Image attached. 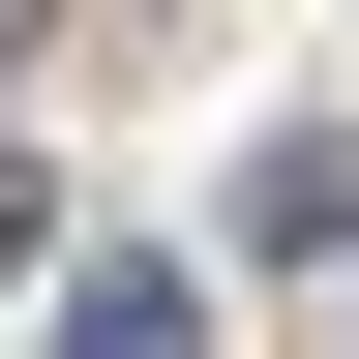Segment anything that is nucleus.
<instances>
[{"label": "nucleus", "instance_id": "f257e3e1", "mask_svg": "<svg viewBox=\"0 0 359 359\" xmlns=\"http://www.w3.org/2000/svg\"><path fill=\"white\" fill-rule=\"evenodd\" d=\"M60 359H210V299H180L150 240H90V269H60Z\"/></svg>", "mask_w": 359, "mask_h": 359}]
</instances>
